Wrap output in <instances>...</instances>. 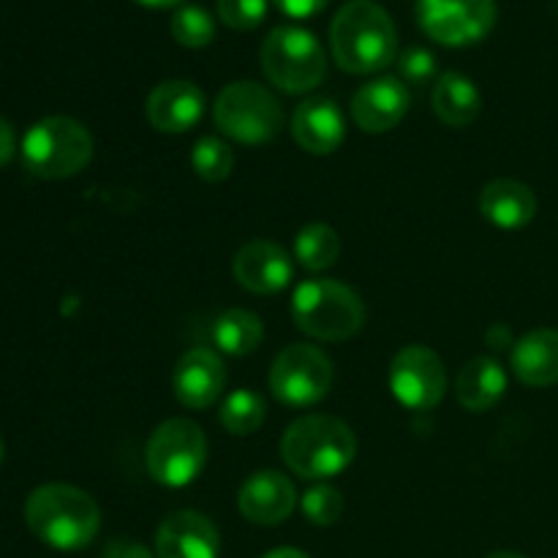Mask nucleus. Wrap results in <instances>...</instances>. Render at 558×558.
<instances>
[{
  "label": "nucleus",
  "instance_id": "11",
  "mask_svg": "<svg viewBox=\"0 0 558 558\" xmlns=\"http://www.w3.org/2000/svg\"><path fill=\"white\" fill-rule=\"evenodd\" d=\"M496 0H417V22L445 47H469L494 31Z\"/></svg>",
  "mask_w": 558,
  "mask_h": 558
},
{
  "label": "nucleus",
  "instance_id": "6",
  "mask_svg": "<svg viewBox=\"0 0 558 558\" xmlns=\"http://www.w3.org/2000/svg\"><path fill=\"white\" fill-rule=\"evenodd\" d=\"M259 60L270 85L289 96L316 90L327 74V58L319 38L298 25H281L267 33Z\"/></svg>",
  "mask_w": 558,
  "mask_h": 558
},
{
  "label": "nucleus",
  "instance_id": "8",
  "mask_svg": "<svg viewBox=\"0 0 558 558\" xmlns=\"http://www.w3.org/2000/svg\"><path fill=\"white\" fill-rule=\"evenodd\" d=\"M150 477L163 488H185L207 463V436L194 420L172 417L158 425L145 447Z\"/></svg>",
  "mask_w": 558,
  "mask_h": 558
},
{
  "label": "nucleus",
  "instance_id": "4",
  "mask_svg": "<svg viewBox=\"0 0 558 558\" xmlns=\"http://www.w3.org/2000/svg\"><path fill=\"white\" fill-rule=\"evenodd\" d=\"M292 319L305 336L338 343L363 330L365 305L347 283L332 278H308L292 294Z\"/></svg>",
  "mask_w": 558,
  "mask_h": 558
},
{
  "label": "nucleus",
  "instance_id": "27",
  "mask_svg": "<svg viewBox=\"0 0 558 558\" xmlns=\"http://www.w3.org/2000/svg\"><path fill=\"white\" fill-rule=\"evenodd\" d=\"M174 41L183 44L189 49H202L216 38V22H213L210 11L199 3H183L172 14L169 22Z\"/></svg>",
  "mask_w": 558,
  "mask_h": 558
},
{
  "label": "nucleus",
  "instance_id": "7",
  "mask_svg": "<svg viewBox=\"0 0 558 558\" xmlns=\"http://www.w3.org/2000/svg\"><path fill=\"white\" fill-rule=\"evenodd\" d=\"M213 120L223 136L240 145H267L283 125L281 101L259 82H232L213 107Z\"/></svg>",
  "mask_w": 558,
  "mask_h": 558
},
{
  "label": "nucleus",
  "instance_id": "29",
  "mask_svg": "<svg viewBox=\"0 0 558 558\" xmlns=\"http://www.w3.org/2000/svg\"><path fill=\"white\" fill-rule=\"evenodd\" d=\"M218 16L232 31H254L265 22L267 0H218Z\"/></svg>",
  "mask_w": 558,
  "mask_h": 558
},
{
  "label": "nucleus",
  "instance_id": "26",
  "mask_svg": "<svg viewBox=\"0 0 558 558\" xmlns=\"http://www.w3.org/2000/svg\"><path fill=\"white\" fill-rule=\"evenodd\" d=\"M191 167L205 183H223L234 169V150L221 136H202L191 150Z\"/></svg>",
  "mask_w": 558,
  "mask_h": 558
},
{
  "label": "nucleus",
  "instance_id": "13",
  "mask_svg": "<svg viewBox=\"0 0 558 558\" xmlns=\"http://www.w3.org/2000/svg\"><path fill=\"white\" fill-rule=\"evenodd\" d=\"M298 507V488L292 480L281 472H254L238 494V510L254 526H278L289 521Z\"/></svg>",
  "mask_w": 558,
  "mask_h": 558
},
{
  "label": "nucleus",
  "instance_id": "3",
  "mask_svg": "<svg viewBox=\"0 0 558 558\" xmlns=\"http://www.w3.org/2000/svg\"><path fill=\"white\" fill-rule=\"evenodd\" d=\"M357 456L354 430L332 414H305L287 428L281 458L294 477L325 483L347 472Z\"/></svg>",
  "mask_w": 558,
  "mask_h": 558
},
{
  "label": "nucleus",
  "instance_id": "33",
  "mask_svg": "<svg viewBox=\"0 0 558 558\" xmlns=\"http://www.w3.org/2000/svg\"><path fill=\"white\" fill-rule=\"evenodd\" d=\"M107 558H150V554H147V548H142L140 543H123V539H118V543L109 548Z\"/></svg>",
  "mask_w": 558,
  "mask_h": 558
},
{
  "label": "nucleus",
  "instance_id": "5",
  "mask_svg": "<svg viewBox=\"0 0 558 558\" xmlns=\"http://www.w3.org/2000/svg\"><path fill=\"white\" fill-rule=\"evenodd\" d=\"M22 163L41 180H65L80 174L93 158V136L85 123L69 114H52L22 136Z\"/></svg>",
  "mask_w": 558,
  "mask_h": 558
},
{
  "label": "nucleus",
  "instance_id": "19",
  "mask_svg": "<svg viewBox=\"0 0 558 558\" xmlns=\"http://www.w3.org/2000/svg\"><path fill=\"white\" fill-rule=\"evenodd\" d=\"M480 213L496 229L515 232V229L529 227L534 221V216H537V196L521 180H490L483 189V194H480Z\"/></svg>",
  "mask_w": 558,
  "mask_h": 558
},
{
  "label": "nucleus",
  "instance_id": "22",
  "mask_svg": "<svg viewBox=\"0 0 558 558\" xmlns=\"http://www.w3.org/2000/svg\"><path fill=\"white\" fill-rule=\"evenodd\" d=\"M430 107H434V114L445 125L466 129L480 118L483 96H480V87L469 76L458 74V71H445L436 80L434 93H430Z\"/></svg>",
  "mask_w": 558,
  "mask_h": 558
},
{
  "label": "nucleus",
  "instance_id": "14",
  "mask_svg": "<svg viewBox=\"0 0 558 558\" xmlns=\"http://www.w3.org/2000/svg\"><path fill=\"white\" fill-rule=\"evenodd\" d=\"M409 104L412 96L407 82L398 76H376L354 93L352 120L365 134H387L407 118Z\"/></svg>",
  "mask_w": 558,
  "mask_h": 558
},
{
  "label": "nucleus",
  "instance_id": "2",
  "mask_svg": "<svg viewBox=\"0 0 558 558\" xmlns=\"http://www.w3.org/2000/svg\"><path fill=\"white\" fill-rule=\"evenodd\" d=\"M330 49L349 74H376L396 60V25L376 0H349L330 25Z\"/></svg>",
  "mask_w": 558,
  "mask_h": 558
},
{
  "label": "nucleus",
  "instance_id": "30",
  "mask_svg": "<svg viewBox=\"0 0 558 558\" xmlns=\"http://www.w3.org/2000/svg\"><path fill=\"white\" fill-rule=\"evenodd\" d=\"M398 69H401L403 82L423 85V82H428L436 74V58L425 47H409L398 58Z\"/></svg>",
  "mask_w": 558,
  "mask_h": 558
},
{
  "label": "nucleus",
  "instance_id": "23",
  "mask_svg": "<svg viewBox=\"0 0 558 558\" xmlns=\"http://www.w3.org/2000/svg\"><path fill=\"white\" fill-rule=\"evenodd\" d=\"M213 341L223 354L232 357H245L256 352L265 341V325L256 314L245 308H229L213 322Z\"/></svg>",
  "mask_w": 558,
  "mask_h": 558
},
{
  "label": "nucleus",
  "instance_id": "31",
  "mask_svg": "<svg viewBox=\"0 0 558 558\" xmlns=\"http://www.w3.org/2000/svg\"><path fill=\"white\" fill-rule=\"evenodd\" d=\"M327 3H330V0H276L278 9H281L283 14L294 16V20H308V16L319 14Z\"/></svg>",
  "mask_w": 558,
  "mask_h": 558
},
{
  "label": "nucleus",
  "instance_id": "37",
  "mask_svg": "<svg viewBox=\"0 0 558 558\" xmlns=\"http://www.w3.org/2000/svg\"><path fill=\"white\" fill-rule=\"evenodd\" d=\"M3 456H5V445H3V439H0V463H3Z\"/></svg>",
  "mask_w": 558,
  "mask_h": 558
},
{
  "label": "nucleus",
  "instance_id": "17",
  "mask_svg": "<svg viewBox=\"0 0 558 558\" xmlns=\"http://www.w3.org/2000/svg\"><path fill=\"white\" fill-rule=\"evenodd\" d=\"M147 123L161 134H185L205 114V93L189 80H167L145 101Z\"/></svg>",
  "mask_w": 558,
  "mask_h": 558
},
{
  "label": "nucleus",
  "instance_id": "20",
  "mask_svg": "<svg viewBox=\"0 0 558 558\" xmlns=\"http://www.w3.org/2000/svg\"><path fill=\"white\" fill-rule=\"evenodd\" d=\"M512 374L526 387L558 385V330L539 327L515 341L510 354Z\"/></svg>",
  "mask_w": 558,
  "mask_h": 558
},
{
  "label": "nucleus",
  "instance_id": "32",
  "mask_svg": "<svg viewBox=\"0 0 558 558\" xmlns=\"http://www.w3.org/2000/svg\"><path fill=\"white\" fill-rule=\"evenodd\" d=\"M16 153V136H14V129H11V123L5 118H0V167H5V163L14 158Z\"/></svg>",
  "mask_w": 558,
  "mask_h": 558
},
{
  "label": "nucleus",
  "instance_id": "1",
  "mask_svg": "<svg viewBox=\"0 0 558 558\" xmlns=\"http://www.w3.org/2000/svg\"><path fill=\"white\" fill-rule=\"evenodd\" d=\"M25 523L44 545L74 554L96 539L101 529V510L82 488L49 483L27 496Z\"/></svg>",
  "mask_w": 558,
  "mask_h": 558
},
{
  "label": "nucleus",
  "instance_id": "34",
  "mask_svg": "<svg viewBox=\"0 0 558 558\" xmlns=\"http://www.w3.org/2000/svg\"><path fill=\"white\" fill-rule=\"evenodd\" d=\"M262 558H311V556L303 554V550H298V548H272V550H267Z\"/></svg>",
  "mask_w": 558,
  "mask_h": 558
},
{
  "label": "nucleus",
  "instance_id": "10",
  "mask_svg": "<svg viewBox=\"0 0 558 558\" xmlns=\"http://www.w3.org/2000/svg\"><path fill=\"white\" fill-rule=\"evenodd\" d=\"M387 381H390V392L396 396V401L412 412H428V409L439 407L441 398L447 396V385H450L441 357L423 343L403 347L392 357Z\"/></svg>",
  "mask_w": 558,
  "mask_h": 558
},
{
  "label": "nucleus",
  "instance_id": "36",
  "mask_svg": "<svg viewBox=\"0 0 558 558\" xmlns=\"http://www.w3.org/2000/svg\"><path fill=\"white\" fill-rule=\"evenodd\" d=\"M485 558H529V556L515 554V550H496V554H488Z\"/></svg>",
  "mask_w": 558,
  "mask_h": 558
},
{
  "label": "nucleus",
  "instance_id": "24",
  "mask_svg": "<svg viewBox=\"0 0 558 558\" xmlns=\"http://www.w3.org/2000/svg\"><path fill=\"white\" fill-rule=\"evenodd\" d=\"M341 256V238L330 223H308L294 238V259L308 272H322L332 267Z\"/></svg>",
  "mask_w": 558,
  "mask_h": 558
},
{
  "label": "nucleus",
  "instance_id": "12",
  "mask_svg": "<svg viewBox=\"0 0 558 558\" xmlns=\"http://www.w3.org/2000/svg\"><path fill=\"white\" fill-rule=\"evenodd\" d=\"M227 390V365L213 349H189L172 371V392L185 409H210Z\"/></svg>",
  "mask_w": 558,
  "mask_h": 558
},
{
  "label": "nucleus",
  "instance_id": "25",
  "mask_svg": "<svg viewBox=\"0 0 558 558\" xmlns=\"http://www.w3.org/2000/svg\"><path fill=\"white\" fill-rule=\"evenodd\" d=\"M267 417V403L259 392L248 390H234L229 392L227 401L218 409V423L227 434L232 436H251L265 425Z\"/></svg>",
  "mask_w": 558,
  "mask_h": 558
},
{
  "label": "nucleus",
  "instance_id": "16",
  "mask_svg": "<svg viewBox=\"0 0 558 558\" xmlns=\"http://www.w3.org/2000/svg\"><path fill=\"white\" fill-rule=\"evenodd\" d=\"M221 537L216 523L196 510L172 512L156 532L158 558H218Z\"/></svg>",
  "mask_w": 558,
  "mask_h": 558
},
{
  "label": "nucleus",
  "instance_id": "9",
  "mask_svg": "<svg viewBox=\"0 0 558 558\" xmlns=\"http://www.w3.org/2000/svg\"><path fill=\"white\" fill-rule=\"evenodd\" d=\"M332 379V360L311 343H292L272 360L270 390L287 407H314L325 401Z\"/></svg>",
  "mask_w": 558,
  "mask_h": 558
},
{
  "label": "nucleus",
  "instance_id": "18",
  "mask_svg": "<svg viewBox=\"0 0 558 558\" xmlns=\"http://www.w3.org/2000/svg\"><path fill=\"white\" fill-rule=\"evenodd\" d=\"M292 136L311 156H330L347 140L343 112L332 98H305L292 118Z\"/></svg>",
  "mask_w": 558,
  "mask_h": 558
},
{
  "label": "nucleus",
  "instance_id": "15",
  "mask_svg": "<svg viewBox=\"0 0 558 558\" xmlns=\"http://www.w3.org/2000/svg\"><path fill=\"white\" fill-rule=\"evenodd\" d=\"M232 276L245 292L278 294L294 278V265L287 251L272 240H251L234 254Z\"/></svg>",
  "mask_w": 558,
  "mask_h": 558
},
{
  "label": "nucleus",
  "instance_id": "21",
  "mask_svg": "<svg viewBox=\"0 0 558 558\" xmlns=\"http://www.w3.org/2000/svg\"><path fill=\"white\" fill-rule=\"evenodd\" d=\"M507 374L499 360L474 357L458 371L456 398L466 412H488L505 398Z\"/></svg>",
  "mask_w": 558,
  "mask_h": 558
},
{
  "label": "nucleus",
  "instance_id": "28",
  "mask_svg": "<svg viewBox=\"0 0 558 558\" xmlns=\"http://www.w3.org/2000/svg\"><path fill=\"white\" fill-rule=\"evenodd\" d=\"M303 515L314 526H332L343 515V494L327 483L314 485L303 494Z\"/></svg>",
  "mask_w": 558,
  "mask_h": 558
},
{
  "label": "nucleus",
  "instance_id": "35",
  "mask_svg": "<svg viewBox=\"0 0 558 558\" xmlns=\"http://www.w3.org/2000/svg\"><path fill=\"white\" fill-rule=\"evenodd\" d=\"M142 5H150V9H169V5H183V0H136Z\"/></svg>",
  "mask_w": 558,
  "mask_h": 558
}]
</instances>
